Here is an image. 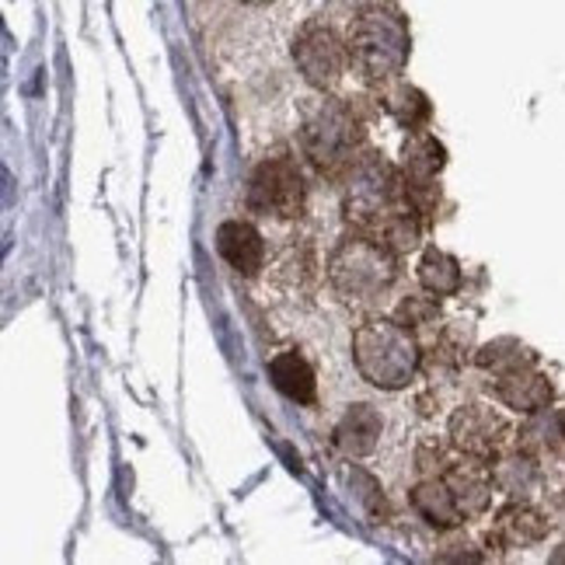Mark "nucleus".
Returning a JSON list of instances; mask_svg holds the SVG:
<instances>
[{"label":"nucleus","mask_w":565,"mask_h":565,"mask_svg":"<svg viewBox=\"0 0 565 565\" xmlns=\"http://www.w3.org/2000/svg\"><path fill=\"white\" fill-rule=\"evenodd\" d=\"M345 60H350V42H342L332 25L308 21L294 39V63L303 81L318 92H329L342 81Z\"/></svg>","instance_id":"obj_6"},{"label":"nucleus","mask_w":565,"mask_h":565,"mask_svg":"<svg viewBox=\"0 0 565 565\" xmlns=\"http://www.w3.org/2000/svg\"><path fill=\"white\" fill-rule=\"evenodd\" d=\"M329 276L332 287L345 300H374L391 290L398 269H395V252L371 234H353L339 242V248L329 258Z\"/></svg>","instance_id":"obj_4"},{"label":"nucleus","mask_w":565,"mask_h":565,"mask_svg":"<svg viewBox=\"0 0 565 565\" xmlns=\"http://www.w3.org/2000/svg\"><path fill=\"white\" fill-rule=\"evenodd\" d=\"M419 282L437 297H450L461 290V266L458 258H450L447 252L429 248L419 263Z\"/></svg>","instance_id":"obj_17"},{"label":"nucleus","mask_w":565,"mask_h":565,"mask_svg":"<svg viewBox=\"0 0 565 565\" xmlns=\"http://www.w3.org/2000/svg\"><path fill=\"white\" fill-rule=\"evenodd\" d=\"M216 252H221L224 263L231 269H237L242 276H255L258 269H263V263H266V242H263V234H258L245 221H227V224H221V231H216Z\"/></svg>","instance_id":"obj_10"},{"label":"nucleus","mask_w":565,"mask_h":565,"mask_svg":"<svg viewBox=\"0 0 565 565\" xmlns=\"http://www.w3.org/2000/svg\"><path fill=\"white\" fill-rule=\"evenodd\" d=\"M478 363L492 374H507V371H520V366H534V353L524 350L516 339H499L478 353Z\"/></svg>","instance_id":"obj_19"},{"label":"nucleus","mask_w":565,"mask_h":565,"mask_svg":"<svg viewBox=\"0 0 565 565\" xmlns=\"http://www.w3.org/2000/svg\"><path fill=\"white\" fill-rule=\"evenodd\" d=\"M450 444L465 458L492 461L510 444V423L489 405H465L450 416Z\"/></svg>","instance_id":"obj_8"},{"label":"nucleus","mask_w":565,"mask_h":565,"mask_svg":"<svg viewBox=\"0 0 565 565\" xmlns=\"http://www.w3.org/2000/svg\"><path fill=\"white\" fill-rule=\"evenodd\" d=\"M495 398L516 408V412H527V416H537L541 408L552 405V384L541 377L534 366H520V371H507V374H495Z\"/></svg>","instance_id":"obj_11"},{"label":"nucleus","mask_w":565,"mask_h":565,"mask_svg":"<svg viewBox=\"0 0 565 565\" xmlns=\"http://www.w3.org/2000/svg\"><path fill=\"white\" fill-rule=\"evenodd\" d=\"M552 562H565V552H555V555H552Z\"/></svg>","instance_id":"obj_22"},{"label":"nucleus","mask_w":565,"mask_h":565,"mask_svg":"<svg viewBox=\"0 0 565 565\" xmlns=\"http://www.w3.org/2000/svg\"><path fill=\"white\" fill-rule=\"evenodd\" d=\"M405 210H412L405 179L374 150L360 154L350 168V182H345V216L360 227V234H371L381 242L387 224L398 221Z\"/></svg>","instance_id":"obj_2"},{"label":"nucleus","mask_w":565,"mask_h":565,"mask_svg":"<svg viewBox=\"0 0 565 565\" xmlns=\"http://www.w3.org/2000/svg\"><path fill=\"white\" fill-rule=\"evenodd\" d=\"M384 108L405 129H423L429 122V113H433L426 95L419 88H412V84H395V88L384 95Z\"/></svg>","instance_id":"obj_18"},{"label":"nucleus","mask_w":565,"mask_h":565,"mask_svg":"<svg viewBox=\"0 0 565 565\" xmlns=\"http://www.w3.org/2000/svg\"><path fill=\"white\" fill-rule=\"evenodd\" d=\"M381 429H384V423L377 416V408L366 402H356L345 408V416L335 426V447L345 454V458H366V454L377 447Z\"/></svg>","instance_id":"obj_12"},{"label":"nucleus","mask_w":565,"mask_h":565,"mask_svg":"<svg viewBox=\"0 0 565 565\" xmlns=\"http://www.w3.org/2000/svg\"><path fill=\"white\" fill-rule=\"evenodd\" d=\"M300 143L318 168L335 171L350 161L353 147L360 143V122L350 105H342L339 98H315L311 105H303Z\"/></svg>","instance_id":"obj_5"},{"label":"nucleus","mask_w":565,"mask_h":565,"mask_svg":"<svg viewBox=\"0 0 565 565\" xmlns=\"http://www.w3.org/2000/svg\"><path fill=\"white\" fill-rule=\"evenodd\" d=\"M433 318H437V303L423 300V297H408V300H402V308H398V321L405 324V329H416V324H426Z\"/></svg>","instance_id":"obj_20"},{"label":"nucleus","mask_w":565,"mask_h":565,"mask_svg":"<svg viewBox=\"0 0 565 565\" xmlns=\"http://www.w3.org/2000/svg\"><path fill=\"white\" fill-rule=\"evenodd\" d=\"M489 461H478V458H468L461 465H450L444 471V482L447 489L454 492V503L458 510L468 516H478L489 510V499H492V475L486 468Z\"/></svg>","instance_id":"obj_9"},{"label":"nucleus","mask_w":565,"mask_h":565,"mask_svg":"<svg viewBox=\"0 0 565 565\" xmlns=\"http://www.w3.org/2000/svg\"><path fill=\"white\" fill-rule=\"evenodd\" d=\"M412 507L419 510V516L429 527H440V531L458 527L465 520V513L458 510V503H454V492L447 489L444 478H426V482H419L416 492H412Z\"/></svg>","instance_id":"obj_14"},{"label":"nucleus","mask_w":565,"mask_h":565,"mask_svg":"<svg viewBox=\"0 0 565 565\" xmlns=\"http://www.w3.org/2000/svg\"><path fill=\"white\" fill-rule=\"evenodd\" d=\"M444 164H447L444 143L433 134H426V129H412V137L402 143V168H405V175L437 179Z\"/></svg>","instance_id":"obj_16"},{"label":"nucleus","mask_w":565,"mask_h":565,"mask_svg":"<svg viewBox=\"0 0 565 565\" xmlns=\"http://www.w3.org/2000/svg\"><path fill=\"white\" fill-rule=\"evenodd\" d=\"M492 534L507 548H531L548 534V520L527 503H510L507 510H499Z\"/></svg>","instance_id":"obj_13"},{"label":"nucleus","mask_w":565,"mask_h":565,"mask_svg":"<svg viewBox=\"0 0 565 565\" xmlns=\"http://www.w3.org/2000/svg\"><path fill=\"white\" fill-rule=\"evenodd\" d=\"M408 21L395 4H366L350 25V60L371 81H395L408 63Z\"/></svg>","instance_id":"obj_1"},{"label":"nucleus","mask_w":565,"mask_h":565,"mask_svg":"<svg viewBox=\"0 0 565 565\" xmlns=\"http://www.w3.org/2000/svg\"><path fill=\"white\" fill-rule=\"evenodd\" d=\"M237 4H252V8H263V4H273V0H237Z\"/></svg>","instance_id":"obj_21"},{"label":"nucleus","mask_w":565,"mask_h":565,"mask_svg":"<svg viewBox=\"0 0 565 565\" xmlns=\"http://www.w3.org/2000/svg\"><path fill=\"white\" fill-rule=\"evenodd\" d=\"M303 195H308L303 175L290 158L263 161L248 182V206L263 216H279V221L303 213Z\"/></svg>","instance_id":"obj_7"},{"label":"nucleus","mask_w":565,"mask_h":565,"mask_svg":"<svg viewBox=\"0 0 565 565\" xmlns=\"http://www.w3.org/2000/svg\"><path fill=\"white\" fill-rule=\"evenodd\" d=\"M353 360L366 384L398 391L419 371V345L398 318H374L353 332Z\"/></svg>","instance_id":"obj_3"},{"label":"nucleus","mask_w":565,"mask_h":565,"mask_svg":"<svg viewBox=\"0 0 565 565\" xmlns=\"http://www.w3.org/2000/svg\"><path fill=\"white\" fill-rule=\"evenodd\" d=\"M269 377L276 384L279 395H287L290 402H300V405H311L315 402V371L308 366L300 353H279L273 363H269Z\"/></svg>","instance_id":"obj_15"}]
</instances>
